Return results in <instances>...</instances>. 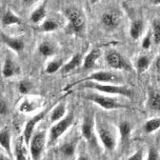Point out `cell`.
I'll use <instances>...</instances> for the list:
<instances>
[{"mask_svg":"<svg viewBox=\"0 0 160 160\" xmlns=\"http://www.w3.org/2000/svg\"><path fill=\"white\" fill-rule=\"evenodd\" d=\"M38 0H22V2L25 6H32L35 2H37Z\"/></svg>","mask_w":160,"mask_h":160,"instance_id":"cell-37","label":"cell"},{"mask_svg":"<svg viewBox=\"0 0 160 160\" xmlns=\"http://www.w3.org/2000/svg\"><path fill=\"white\" fill-rule=\"evenodd\" d=\"M41 29L44 32H53L58 29V23L52 19H46L41 25Z\"/></svg>","mask_w":160,"mask_h":160,"instance_id":"cell-26","label":"cell"},{"mask_svg":"<svg viewBox=\"0 0 160 160\" xmlns=\"http://www.w3.org/2000/svg\"><path fill=\"white\" fill-rule=\"evenodd\" d=\"M2 24L3 26H11V25H21V18L15 15L12 11L7 10L2 16Z\"/></svg>","mask_w":160,"mask_h":160,"instance_id":"cell-14","label":"cell"},{"mask_svg":"<svg viewBox=\"0 0 160 160\" xmlns=\"http://www.w3.org/2000/svg\"><path fill=\"white\" fill-rule=\"evenodd\" d=\"M152 5H160V0H150Z\"/></svg>","mask_w":160,"mask_h":160,"instance_id":"cell-39","label":"cell"},{"mask_svg":"<svg viewBox=\"0 0 160 160\" xmlns=\"http://www.w3.org/2000/svg\"><path fill=\"white\" fill-rule=\"evenodd\" d=\"M73 119H74V113L72 111L66 117L60 119L55 125H53L51 128L50 136H49V142H48L49 145L53 144L56 140L70 128V126L73 122Z\"/></svg>","mask_w":160,"mask_h":160,"instance_id":"cell-3","label":"cell"},{"mask_svg":"<svg viewBox=\"0 0 160 160\" xmlns=\"http://www.w3.org/2000/svg\"><path fill=\"white\" fill-rule=\"evenodd\" d=\"M85 81H94V82H100V83H112V84H117L121 82L120 80V77L116 74H114L113 72H96L83 79H81L80 81H77L73 84L69 85L65 90H68L70 88H72V86H75L76 84H80Z\"/></svg>","mask_w":160,"mask_h":160,"instance_id":"cell-4","label":"cell"},{"mask_svg":"<svg viewBox=\"0 0 160 160\" xmlns=\"http://www.w3.org/2000/svg\"><path fill=\"white\" fill-rule=\"evenodd\" d=\"M152 30L148 32V33L146 34V36L143 39V42H142V47L144 49H149L152 45Z\"/></svg>","mask_w":160,"mask_h":160,"instance_id":"cell-32","label":"cell"},{"mask_svg":"<svg viewBox=\"0 0 160 160\" xmlns=\"http://www.w3.org/2000/svg\"><path fill=\"white\" fill-rule=\"evenodd\" d=\"M81 65V54L76 53L72 56V58L70 60L68 63H66L65 65L62 66L61 68V73H68L72 71H73L74 69H76L77 67H79Z\"/></svg>","mask_w":160,"mask_h":160,"instance_id":"cell-15","label":"cell"},{"mask_svg":"<svg viewBox=\"0 0 160 160\" xmlns=\"http://www.w3.org/2000/svg\"><path fill=\"white\" fill-rule=\"evenodd\" d=\"M45 140H46V134L45 132H37L35 135L32 136L30 142V152L32 159H39L41 155L44 146H45Z\"/></svg>","mask_w":160,"mask_h":160,"instance_id":"cell-5","label":"cell"},{"mask_svg":"<svg viewBox=\"0 0 160 160\" xmlns=\"http://www.w3.org/2000/svg\"><path fill=\"white\" fill-rule=\"evenodd\" d=\"M150 65V59L146 55L139 56L138 59L136 60V69L139 73L144 72Z\"/></svg>","mask_w":160,"mask_h":160,"instance_id":"cell-23","label":"cell"},{"mask_svg":"<svg viewBox=\"0 0 160 160\" xmlns=\"http://www.w3.org/2000/svg\"><path fill=\"white\" fill-rule=\"evenodd\" d=\"M66 108L63 103L58 104L52 112L51 113V121L52 122H57L60 119H62L65 115Z\"/></svg>","mask_w":160,"mask_h":160,"instance_id":"cell-20","label":"cell"},{"mask_svg":"<svg viewBox=\"0 0 160 160\" xmlns=\"http://www.w3.org/2000/svg\"><path fill=\"white\" fill-rule=\"evenodd\" d=\"M61 152L64 155L67 156H72L74 153V144L72 143H67L65 145L62 146L61 148Z\"/></svg>","mask_w":160,"mask_h":160,"instance_id":"cell-31","label":"cell"},{"mask_svg":"<svg viewBox=\"0 0 160 160\" xmlns=\"http://www.w3.org/2000/svg\"><path fill=\"white\" fill-rule=\"evenodd\" d=\"M0 144L1 147L5 149V151L11 155L12 154V150H11V134L9 131L5 130L2 131L0 133Z\"/></svg>","mask_w":160,"mask_h":160,"instance_id":"cell-21","label":"cell"},{"mask_svg":"<svg viewBox=\"0 0 160 160\" xmlns=\"http://www.w3.org/2000/svg\"><path fill=\"white\" fill-rule=\"evenodd\" d=\"M160 128V117L150 119L144 124V130L147 133H151Z\"/></svg>","mask_w":160,"mask_h":160,"instance_id":"cell-24","label":"cell"},{"mask_svg":"<svg viewBox=\"0 0 160 160\" xmlns=\"http://www.w3.org/2000/svg\"><path fill=\"white\" fill-rule=\"evenodd\" d=\"M152 40L155 44H160V20L154 19L152 22Z\"/></svg>","mask_w":160,"mask_h":160,"instance_id":"cell-25","label":"cell"},{"mask_svg":"<svg viewBox=\"0 0 160 160\" xmlns=\"http://www.w3.org/2000/svg\"><path fill=\"white\" fill-rule=\"evenodd\" d=\"M100 55H101V52H100L99 49H92L84 59V63H83L84 69H91L94 67L95 62L100 57Z\"/></svg>","mask_w":160,"mask_h":160,"instance_id":"cell-13","label":"cell"},{"mask_svg":"<svg viewBox=\"0 0 160 160\" xmlns=\"http://www.w3.org/2000/svg\"><path fill=\"white\" fill-rule=\"evenodd\" d=\"M149 105L150 108L153 111H160V92H152L149 98Z\"/></svg>","mask_w":160,"mask_h":160,"instance_id":"cell-22","label":"cell"},{"mask_svg":"<svg viewBox=\"0 0 160 160\" xmlns=\"http://www.w3.org/2000/svg\"><path fill=\"white\" fill-rule=\"evenodd\" d=\"M62 60H54V61L50 62L46 67V72L47 73H53L56 71H58L60 68H62Z\"/></svg>","mask_w":160,"mask_h":160,"instance_id":"cell-28","label":"cell"},{"mask_svg":"<svg viewBox=\"0 0 160 160\" xmlns=\"http://www.w3.org/2000/svg\"><path fill=\"white\" fill-rule=\"evenodd\" d=\"M65 15L69 21V30L76 34H81L85 27V17L78 9L70 7L65 10Z\"/></svg>","mask_w":160,"mask_h":160,"instance_id":"cell-2","label":"cell"},{"mask_svg":"<svg viewBox=\"0 0 160 160\" xmlns=\"http://www.w3.org/2000/svg\"><path fill=\"white\" fill-rule=\"evenodd\" d=\"M39 52L44 56H51L54 53L53 47L48 42H43L41 45L39 46Z\"/></svg>","mask_w":160,"mask_h":160,"instance_id":"cell-27","label":"cell"},{"mask_svg":"<svg viewBox=\"0 0 160 160\" xmlns=\"http://www.w3.org/2000/svg\"><path fill=\"white\" fill-rule=\"evenodd\" d=\"M107 63L113 69L116 70H130V65L123 59V57L119 53L112 52L107 54L106 56Z\"/></svg>","mask_w":160,"mask_h":160,"instance_id":"cell-7","label":"cell"},{"mask_svg":"<svg viewBox=\"0 0 160 160\" xmlns=\"http://www.w3.org/2000/svg\"><path fill=\"white\" fill-rule=\"evenodd\" d=\"M0 112H1V114L7 112V105L5 101H3V99L1 100V104H0Z\"/></svg>","mask_w":160,"mask_h":160,"instance_id":"cell-36","label":"cell"},{"mask_svg":"<svg viewBox=\"0 0 160 160\" xmlns=\"http://www.w3.org/2000/svg\"><path fill=\"white\" fill-rule=\"evenodd\" d=\"M97 132H98L99 138L101 140L102 144L105 146V148L108 149L109 151H112L115 147V141L112 132L104 127H99Z\"/></svg>","mask_w":160,"mask_h":160,"instance_id":"cell-9","label":"cell"},{"mask_svg":"<svg viewBox=\"0 0 160 160\" xmlns=\"http://www.w3.org/2000/svg\"><path fill=\"white\" fill-rule=\"evenodd\" d=\"M158 159H160L158 152L156 151V149L152 147L148 153V160H158Z\"/></svg>","mask_w":160,"mask_h":160,"instance_id":"cell-34","label":"cell"},{"mask_svg":"<svg viewBox=\"0 0 160 160\" xmlns=\"http://www.w3.org/2000/svg\"><path fill=\"white\" fill-rule=\"evenodd\" d=\"M143 31V22L142 20H134L132 23L130 28V34L132 39H138L139 36L141 35Z\"/></svg>","mask_w":160,"mask_h":160,"instance_id":"cell-18","label":"cell"},{"mask_svg":"<svg viewBox=\"0 0 160 160\" xmlns=\"http://www.w3.org/2000/svg\"><path fill=\"white\" fill-rule=\"evenodd\" d=\"M155 67H156V70L160 72V57L156 60V63H155Z\"/></svg>","mask_w":160,"mask_h":160,"instance_id":"cell-38","label":"cell"},{"mask_svg":"<svg viewBox=\"0 0 160 160\" xmlns=\"http://www.w3.org/2000/svg\"><path fill=\"white\" fill-rule=\"evenodd\" d=\"M82 87L90 88L92 90H96L101 92L112 93V94H119L123 95L128 98L132 97V91L127 86H118V85H111V84H99L94 81H85L82 82Z\"/></svg>","mask_w":160,"mask_h":160,"instance_id":"cell-1","label":"cell"},{"mask_svg":"<svg viewBox=\"0 0 160 160\" xmlns=\"http://www.w3.org/2000/svg\"><path fill=\"white\" fill-rule=\"evenodd\" d=\"M143 156V152L141 150L137 151L135 153H133L131 157H129L128 159L129 160H142V157Z\"/></svg>","mask_w":160,"mask_h":160,"instance_id":"cell-35","label":"cell"},{"mask_svg":"<svg viewBox=\"0 0 160 160\" xmlns=\"http://www.w3.org/2000/svg\"><path fill=\"white\" fill-rule=\"evenodd\" d=\"M97 1H98V0H90V2H91L92 4H95Z\"/></svg>","mask_w":160,"mask_h":160,"instance_id":"cell-40","label":"cell"},{"mask_svg":"<svg viewBox=\"0 0 160 160\" xmlns=\"http://www.w3.org/2000/svg\"><path fill=\"white\" fill-rule=\"evenodd\" d=\"M15 156L17 160H25V154H24V151H23V147L21 145V143L17 144L16 148H15Z\"/></svg>","mask_w":160,"mask_h":160,"instance_id":"cell-33","label":"cell"},{"mask_svg":"<svg viewBox=\"0 0 160 160\" xmlns=\"http://www.w3.org/2000/svg\"><path fill=\"white\" fill-rule=\"evenodd\" d=\"M46 16V6L41 5L38 8H36L31 14V21L32 23H38L45 18Z\"/></svg>","mask_w":160,"mask_h":160,"instance_id":"cell-19","label":"cell"},{"mask_svg":"<svg viewBox=\"0 0 160 160\" xmlns=\"http://www.w3.org/2000/svg\"><path fill=\"white\" fill-rule=\"evenodd\" d=\"M82 135L87 141H92V120L90 116L86 117L82 124Z\"/></svg>","mask_w":160,"mask_h":160,"instance_id":"cell-16","label":"cell"},{"mask_svg":"<svg viewBox=\"0 0 160 160\" xmlns=\"http://www.w3.org/2000/svg\"><path fill=\"white\" fill-rule=\"evenodd\" d=\"M47 113V111H43L41 112H39L38 114H36L35 116H33L31 120L27 122L25 129H24V132H23V136H24V140L27 144H29L31 142V139H32V135L33 132V130L35 128V125L41 120L45 114Z\"/></svg>","mask_w":160,"mask_h":160,"instance_id":"cell-8","label":"cell"},{"mask_svg":"<svg viewBox=\"0 0 160 160\" xmlns=\"http://www.w3.org/2000/svg\"><path fill=\"white\" fill-rule=\"evenodd\" d=\"M87 99L94 102L95 104H97L98 106H100V107L105 109V110H113V109H118V108H122L123 107L122 105L118 104L113 98L107 97V96H102V95L95 94V93L88 94Z\"/></svg>","mask_w":160,"mask_h":160,"instance_id":"cell-6","label":"cell"},{"mask_svg":"<svg viewBox=\"0 0 160 160\" xmlns=\"http://www.w3.org/2000/svg\"><path fill=\"white\" fill-rule=\"evenodd\" d=\"M131 131H132V127L131 124L128 121H121L119 124V132H120V137H121V142L124 144L126 143L130 134H131Z\"/></svg>","mask_w":160,"mask_h":160,"instance_id":"cell-17","label":"cell"},{"mask_svg":"<svg viewBox=\"0 0 160 160\" xmlns=\"http://www.w3.org/2000/svg\"><path fill=\"white\" fill-rule=\"evenodd\" d=\"M1 41L15 52H21L24 49V42L22 40L10 37L5 33H1Z\"/></svg>","mask_w":160,"mask_h":160,"instance_id":"cell-10","label":"cell"},{"mask_svg":"<svg viewBox=\"0 0 160 160\" xmlns=\"http://www.w3.org/2000/svg\"><path fill=\"white\" fill-rule=\"evenodd\" d=\"M35 108H36V106H35L34 102L29 101V100H25V101L21 104V106H20V111L23 112H31Z\"/></svg>","mask_w":160,"mask_h":160,"instance_id":"cell-29","label":"cell"},{"mask_svg":"<svg viewBox=\"0 0 160 160\" xmlns=\"http://www.w3.org/2000/svg\"><path fill=\"white\" fill-rule=\"evenodd\" d=\"M32 89V84L27 81V80H22L21 82L19 83V92L22 94H27Z\"/></svg>","mask_w":160,"mask_h":160,"instance_id":"cell-30","label":"cell"},{"mask_svg":"<svg viewBox=\"0 0 160 160\" xmlns=\"http://www.w3.org/2000/svg\"><path fill=\"white\" fill-rule=\"evenodd\" d=\"M101 21L107 28L114 29L119 24V16L114 12H105L101 17Z\"/></svg>","mask_w":160,"mask_h":160,"instance_id":"cell-12","label":"cell"},{"mask_svg":"<svg viewBox=\"0 0 160 160\" xmlns=\"http://www.w3.org/2000/svg\"><path fill=\"white\" fill-rule=\"evenodd\" d=\"M19 72H20V69L18 68V66L12 61L10 57H7L5 59L4 67H3V71H2L3 75L5 77H12V76H13Z\"/></svg>","mask_w":160,"mask_h":160,"instance_id":"cell-11","label":"cell"}]
</instances>
